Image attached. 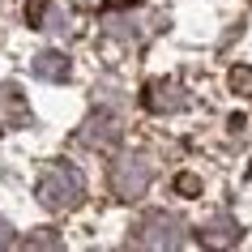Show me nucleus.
Returning <instances> with one entry per match:
<instances>
[{"mask_svg": "<svg viewBox=\"0 0 252 252\" xmlns=\"http://www.w3.org/2000/svg\"><path fill=\"white\" fill-rule=\"evenodd\" d=\"M86 197V180H81V171L73 167V162H52L47 171H43L39 180V201L47 205V210H73L77 201Z\"/></svg>", "mask_w": 252, "mask_h": 252, "instance_id": "1", "label": "nucleus"}, {"mask_svg": "<svg viewBox=\"0 0 252 252\" xmlns=\"http://www.w3.org/2000/svg\"><path fill=\"white\" fill-rule=\"evenodd\" d=\"M146 184H150V162L146 158H120L116 162V171H111V188H116L124 201L141 197Z\"/></svg>", "mask_w": 252, "mask_h": 252, "instance_id": "2", "label": "nucleus"}, {"mask_svg": "<svg viewBox=\"0 0 252 252\" xmlns=\"http://www.w3.org/2000/svg\"><path fill=\"white\" fill-rule=\"evenodd\" d=\"M175 86L171 81H154V86H146V107L150 111H171V107H180V98H175Z\"/></svg>", "mask_w": 252, "mask_h": 252, "instance_id": "3", "label": "nucleus"}, {"mask_svg": "<svg viewBox=\"0 0 252 252\" xmlns=\"http://www.w3.org/2000/svg\"><path fill=\"white\" fill-rule=\"evenodd\" d=\"M34 73L39 77H56V81H64L68 77V60L60 52H43L39 60H34Z\"/></svg>", "mask_w": 252, "mask_h": 252, "instance_id": "4", "label": "nucleus"}, {"mask_svg": "<svg viewBox=\"0 0 252 252\" xmlns=\"http://www.w3.org/2000/svg\"><path fill=\"white\" fill-rule=\"evenodd\" d=\"M231 90L235 94H252V68H231Z\"/></svg>", "mask_w": 252, "mask_h": 252, "instance_id": "5", "label": "nucleus"}, {"mask_svg": "<svg viewBox=\"0 0 252 252\" xmlns=\"http://www.w3.org/2000/svg\"><path fill=\"white\" fill-rule=\"evenodd\" d=\"M43 9H47V0H30V9H26V17H30V26H39V17H43Z\"/></svg>", "mask_w": 252, "mask_h": 252, "instance_id": "6", "label": "nucleus"}, {"mask_svg": "<svg viewBox=\"0 0 252 252\" xmlns=\"http://www.w3.org/2000/svg\"><path fill=\"white\" fill-rule=\"evenodd\" d=\"M175 188H180V192H197V180H192V175H180V180H175Z\"/></svg>", "mask_w": 252, "mask_h": 252, "instance_id": "7", "label": "nucleus"}]
</instances>
